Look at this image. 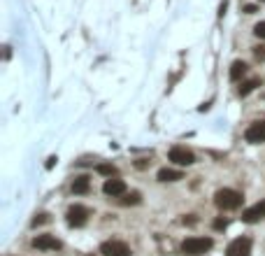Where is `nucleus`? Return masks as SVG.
<instances>
[{"label": "nucleus", "mask_w": 265, "mask_h": 256, "mask_svg": "<svg viewBox=\"0 0 265 256\" xmlns=\"http://www.w3.org/2000/svg\"><path fill=\"white\" fill-rule=\"evenodd\" d=\"M214 203H217V208H221V210H237L242 203H244V198H242V194L235 189H219L217 194H214Z\"/></svg>", "instance_id": "1"}, {"label": "nucleus", "mask_w": 265, "mask_h": 256, "mask_svg": "<svg viewBox=\"0 0 265 256\" xmlns=\"http://www.w3.org/2000/svg\"><path fill=\"white\" fill-rule=\"evenodd\" d=\"M214 247V240L212 238H186L181 242V254L186 256H203Z\"/></svg>", "instance_id": "2"}, {"label": "nucleus", "mask_w": 265, "mask_h": 256, "mask_svg": "<svg viewBox=\"0 0 265 256\" xmlns=\"http://www.w3.org/2000/svg\"><path fill=\"white\" fill-rule=\"evenodd\" d=\"M100 254L103 256H130V247L121 240H107L100 244Z\"/></svg>", "instance_id": "3"}, {"label": "nucleus", "mask_w": 265, "mask_h": 256, "mask_svg": "<svg viewBox=\"0 0 265 256\" xmlns=\"http://www.w3.org/2000/svg\"><path fill=\"white\" fill-rule=\"evenodd\" d=\"M170 161L177 165H193L195 163V154L191 152V149H186V147H172L170 149Z\"/></svg>", "instance_id": "4"}, {"label": "nucleus", "mask_w": 265, "mask_h": 256, "mask_svg": "<svg viewBox=\"0 0 265 256\" xmlns=\"http://www.w3.org/2000/svg\"><path fill=\"white\" fill-rule=\"evenodd\" d=\"M86 221H89V210L84 205H73V208L68 210V224L73 226V228H82Z\"/></svg>", "instance_id": "5"}, {"label": "nucleus", "mask_w": 265, "mask_h": 256, "mask_svg": "<svg viewBox=\"0 0 265 256\" xmlns=\"http://www.w3.org/2000/svg\"><path fill=\"white\" fill-rule=\"evenodd\" d=\"M226 256H251V240L249 238H235L228 244Z\"/></svg>", "instance_id": "6"}, {"label": "nucleus", "mask_w": 265, "mask_h": 256, "mask_svg": "<svg viewBox=\"0 0 265 256\" xmlns=\"http://www.w3.org/2000/svg\"><path fill=\"white\" fill-rule=\"evenodd\" d=\"M244 140L251 142V145L265 142V121H253L251 126L247 128V133H244Z\"/></svg>", "instance_id": "7"}, {"label": "nucleus", "mask_w": 265, "mask_h": 256, "mask_svg": "<svg viewBox=\"0 0 265 256\" xmlns=\"http://www.w3.org/2000/svg\"><path fill=\"white\" fill-rule=\"evenodd\" d=\"M265 219V201L256 203V205H251L249 210H244L242 212V221L244 224H256V221Z\"/></svg>", "instance_id": "8"}, {"label": "nucleus", "mask_w": 265, "mask_h": 256, "mask_svg": "<svg viewBox=\"0 0 265 256\" xmlns=\"http://www.w3.org/2000/svg\"><path fill=\"white\" fill-rule=\"evenodd\" d=\"M33 247H35V249H44V251H56V249H60L63 244H60V240H56L54 235H37V238L33 240Z\"/></svg>", "instance_id": "9"}, {"label": "nucleus", "mask_w": 265, "mask_h": 256, "mask_svg": "<svg viewBox=\"0 0 265 256\" xmlns=\"http://www.w3.org/2000/svg\"><path fill=\"white\" fill-rule=\"evenodd\" d=\"M103 191L107 196H123L126 194V182L123 179H116V177H109V179H105V184H103Z\"/></svg>", "instance_id": "10"}, {"label": "nucleus", "mask_w": 265, "mask_h": 256, "mask_svg": "<svg viewBox=\"0 0 265 256\" xmlns=\"http://www.w3.org/2000/svg\"><path fill=\"white\" fill-rule=\"evenodd\" d=\"M179 179H184L181 170H172V168H161L158 170V182H179Z\"/></svg>", "instance_id": "11"}, {"label": "nucleus", "mask_w": 265, "mask_h": 256, "mask_svg": "<svg viewBox=\"0 0 265 256\" xmlns=\"http://www.w3.org/2000/svg\"><path fill=\"white\" fill-rule=\"evenodd\" d=\"M89 189H91V179L86 175H79V177H75V182H73V194H89Z\"/></svg>", "instance_id": "12"}, {"label": "nucleus", "mask_w": 265, "mask_h": 256, "mask_svg": "<svg viewBox=\"0 0 265 256\" xmlns=\"http://www.w3.org/2000/svg\"><path fill=\"white\" fill-rule=\"evenodd\" d=\"M249 70V66L244 61H235L233 66H230V80L233 82H237V80H242L244 77V73Z\"/></svg>", "instance_id": "13"}, {"label": "nucleus", "mask_w": 265, "mask_h": 256, "mask_svg": "<svg viewBox=\"0 0 265 256\" xmlns=\"http://www.w3.org/2000/svg\"><path fill=\"white\" fill-rule=\"evenodd\" d=\"M256 86H260V80H247V82H242V84H240L237 93H240V96H249Z\"/></svg>", "instance_id": "14"}, {"label": "nucleus", "mask_w": 265, "mask_h": 256, "mask_svg": "<svg viewBox=\"0 0 265 256\" xmlns=\"http://www.w3.org/2000/svg\"><path fill=\"white\" fill-rule=\"evenodd\" d=\"M96 170L100 172V175H105V177H116V175H119V170H116L112 163H98Z\"/></svg>", "instance_id": "15"}, {"label": "nucleus", "mask_w": 265, "mask_h": 256, "mask_svg": "<svg viewBox=\"0 0 265 256\" xmlns=\"http://www.w3.org/2000/svg\"><path fill=\"white\" fill-rule=\"evenodd\" d=\"M140 201H142V194H140V191H132V194H123L121 205H138Z\"/></svg>", "instance_id": "16"}, {"label": "nucleus", "mask_w": 265, "mask_h": 256, "mask_svg": "<svg viewBox=\"0 0 265 256\" xmlns=\"http://www.w3.org/2000/svg\"><path fill=\"white\" fill-rule=\"evenodd\" d=\"M253 35L260 37V40H265V21H260V24L253 26Z\"/></svg>", "instance_id": "17"}, {"label": "nucleus", "mask_w": 265, "mask_h": 256, "mask_svg": "<svg viewBox=\"0 0 265 256\" xmlns=\"http://www.w3.org/2000/svg\"><path fill=\"white\" fill-rule=\"evenodd\" d=\"M214 228L217 231H226L228 228V219H214Z\"/></svg>", "instance_id": "18"}, {"label": "nucleus", "mask_w": 265, "mask_h": 256, "mask_svg": "<svg viewBox=\"0 0 265 256\" xmlns=\"http://www.w3.org/2000/svg\"><path fill=\"white\" fill-rule=\"evenodd\" d=\"M49 221V214H37L35 219H33V226H40V224H47Z\"/></svg>", "instance_id": "19"}, {"label": "nucleus", "mask_w": 265, "mask_h": 256, "mask_svg": "<svg viewBox=\"0 0 265 256\" xmlns=\"http://www.w3.org/2000/svg\"><path fill=\"white\" fill-rule=\"evenodd\" d=\"M56 161H58L56 156H49V159H47V163H44V168H47V170H51V168L56 165Z\"/></svg>", "instance_id": "20"}, {"label": "nucleus", "mask_w": 265, "mask_h": 256, "mask_svg": "<svg viewBox=\"0 0 265 256\" xmlns=\"http://www.w3.org/2000/svg\"><path fill=\"white\" fill-rule=\"evenodd\" d=\"M253 54L258 56V58H265V47H256L253 49Z\"/></svg>", "instance_id": "21"}, {"label": "nucleus", "mask_w": 265, "mask_h": 256, "mask_svg": "<svg viewBox=\"0 0 265 256\" xmlns=\"http://www.w3.org/2000/svg\"><path fill=\"white\" fill-rule=\"evenodd\" d=\"M244 12H247V14H253V12H258V7H256V5H244Z\"/></svg>", "instance_id": "22"}, {"label": "nucleus", "mask_w": 265, "mask_h": 256, "mask_svg": "<svg viewBox=\"0 0 265 256\" xmlns=\"http://www.w3.org/2000/svg\"><path fill=\"white\" fill-rule=\"evenodd\" d=\"M135 165H138V168H147V165H149V161H145V159H140V161H138V163H135Z\"/></svg>", "instance_id": "23"}, {"label": "nucleus", "mask_w": 265, "mask_h": 256, "mask_svg": "<svg viewBox=\"0 0 265 256\" xmlns=\"http://www.w3.org/2000/svg\"><path fill=\"white\" fill-rule=\"evenodd\" d=\"M260 3H265V0H260Z\"/></svg>", "instance_id": "24"}, {"label": "nucleus", "mask_w": 265, "mask_h": 256, "mask_svg": "<svg viewBox=\"0 0 265 256\" xmlns=\"http://www.w3.org/2000/svg\"><path fill=\"white\" fill-rule=\"evenodd\" d=\"M86 256H91V254H86Z\"/></svg>", "instance_id": "25"}]
</instances>
